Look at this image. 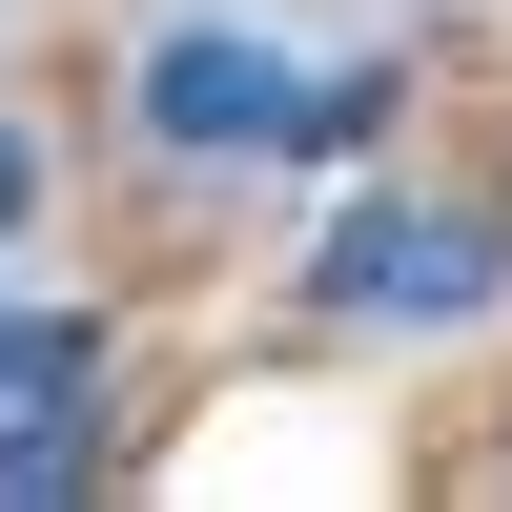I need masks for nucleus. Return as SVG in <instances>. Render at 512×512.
<instances>
[{"label": "nucleus", "mask_w": 512, "mask_h": 512, "mask_svg": "<svg viewBox=\"0 0 512 512\" xmlns=\"http://www.w3.org/2000/svg\"><path fill=\"white\" fill-rule=\"evenodd\" d=\"M349 144H390V62H349V82L287 103V164H349Z\"/></svg>", "instance_id": "obj_4"}, {"label": "nucleus", "mask_w": 512, "mask_h": 512, "mask_svg": "<svg viewBox=\"0 0 512 512\" xmlns=\"http://www.w3.org/2000/svg\"><path fill=\"white\" fill-rule=\"evenodd\" d=\"M287 103H308V82H287L246 21H185V41H144V82H123V123H144L164 164H246V144H287Z\"/></svg>", "instance_id": "obj_3"}, {"label": "nucleus", "mask_w": 512, "mask_h": 512, "mask_svg": "<svg viewBox=\"0 0 512 512\" xmlns=\"http://www.w3.org/2000/svg\"><path fill=\"white\" fill-rule=\"evenodd\" d=\"M472 205H492V226H512V123H492V185H472Z\"/></svg>", "instance_id": "obj_6"}, {"label": "nucleus", "mask_w": 512, "mask_h": 512, "mask_svg": "<svg viewBox=\"0 0 512 512\" xmlns=\"http://www.w3.org/2000/svg\"><path fill=\"white\" fill-rule=\"evenodd\" d=\"M103 472V308H0V492L62 512Z\"/></svg>", "instance_id": "obj_2"}, {"label": "nucleus", "mask_w": 512, "mask_h": 512, "mask_svg": "<svg viewBox=\"0 0 512 512\" xmlns=\"http://www.w3.org/2000/svg\"><path fill=\"white\" fill-rule=\"evenodd\" d=\"M21 226H41V123L0 103V246H21Z\"/></svg>", "instance_id": "obj_5"}, {"label": "nucleus", "mask_w": 512, "mask_h": 512, "mask_svg": "<svg viewBox=\"0 0 512 512\" xmlns=\"http://www.w3.org/2000/svg\"><path fill=\"white\" fill-rule=\"evenodd\" d=\"M512 287V226L492 205H431V185H349L308 226V328H472Z\"/></svg>", "instance_id": "obj_1"}]
</instances>
